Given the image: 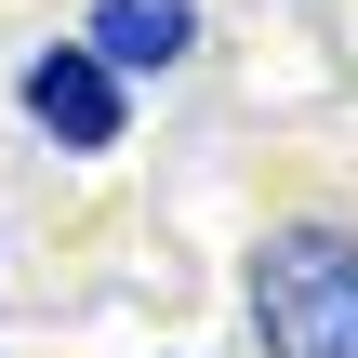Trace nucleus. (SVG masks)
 <instances>
[{
	"instance_id": "1",
	"label": "nucleus",
	"mask_w": 358,
	"mask_h": 358,
	"mask_svg": "<svg viewBox=\"0 0 358 358\" xmlns=\"http://www.w3.org/2000/svg\"><path fill=\"white\" fill-rule=\"evenodd\" d=\"M239 306L266 358H358V226H266Z\"/></svg>"
},
{
	"instance_id": "2",
	"label": "nucleus",
	"mask_w": 358,
	"mask_h": 358,
	"mask_svg": "<svg viewBox=\"0 0 358 358\" xmlns=\"http://www.w3.org/2000/svg\"><path fill=\"white\" fill-rule=\"evenodd\" d=\"M27 120H40L53 146H80V159L120 146V66H106L93 40H53V53L27 66Z\"/></svg>"
},
{
	"instance_id": "3",
	"label": "nucleus",
	"mask_w": 358,
	"mask_h": 358,
	"mask_svg": "<svg viewBox=\"0 0 358 358\" xmlns=\"http://www.w3.org/2000/svg\"><path fill=\"white\" fill-rule=\"evenodd\" d=\"M106 66H186L199 53V0H93V27H80Z\"/></svg>"
}]
</instances>
